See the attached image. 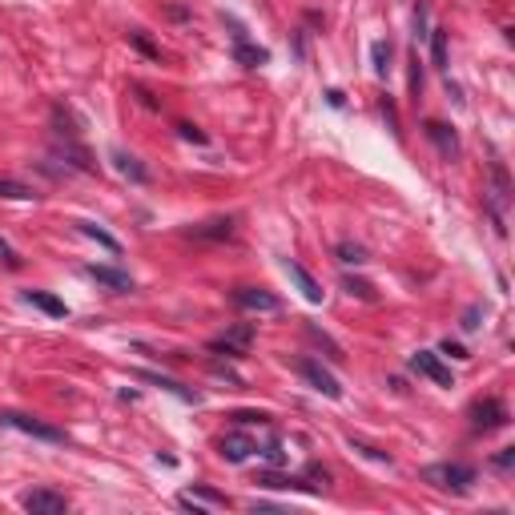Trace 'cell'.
Returning a JSON list of instances; mask_svg holds the SVG:
<instances>
[{
  "label": "cell",
  "instance_id": "6",
  "mask_svg": "<svg viewBox=\"0 0 515 515\" xmlns=\"http://www.w3.org/2000/svg\"><path fill=\"white\" fill-rule=\"evenodd\" d=\"M20 508L33 511V515H65L69 499L57 496V491H48V488H37V491H25V496H20Z\"/></svg>",
  "mask_w": 515,
  "mask_h": 515
},
{
  "label": "cell",
  "instance_id": "24",
  "mask_svg": "<svg viewBox=\"0 0 515 515\" xmlns=\"http://www.w3.org/2000/svg\"><path fill=\"white\" fill-rule=\"evenodd\" d=\"M347 290H350V295H359V298H375V295H370V286H367V282H355V278H347Z\"/></svg>",
  "mask_w": 515,
  "mask_h": 515
},
{
  "label": "cell",
  "instance_id": "20",
  "mask_svg": "<svg viewBox=\"0 0 515 515\" xmlns=\"http://www.w3.org/2000/svg\"><path fill=\"white\" fill-rule=\"evenodd\" d=\"M258 483H262V488H290V491H318V488H315V483H302V479H282V476H270V471H266V476H262Z\"/></svg>",
  "mask_w": 515,
  "mask_h": 515
},
{
  "label": "cell",
  "instance_id": "17",
  "mask_svg": "<svg viewBox=\"0 0 515 515\" xmlns=\"http://www.w3.org/2000/svg\"><path fill=\"white\" fill-rule=\"evenodd\" d=\"M234 53H238V60H241L246 69L266 65V48H250V45H246V37H241V33H238V48H234Z\"/></svg>",
  "mask_w": 515,
  "mask_h": 515
},
{
  "label": "cell",
  "instance_id": "26",
  "mask_svg": "<svg viewBox=\"0 0 515 515\" xmlns=\"http://www.w3.org/2000/svg\"><path fill=\"white\" fill-rule=\"evenodd\" d=\"M129 40H134V45L141 48V53H149V57H157V48H154V45H149V40H145V37H141V33H129Z\"/></svg>",
  "mask_w": 515,
  "mask_h": 515
},
{
  "label": "cell",
  "instance_id": "19",
  "mask_svg": "<svg viewBox=\"0 0 515 515\" xmlns=\"http://www.w3.org/2000/svg\"><path fill=\"white\" fill-rule=\"evenodd\" d=\"M113 161H117V169H121V174H125V177H134V181H145L149 174H145V169H141L137 166V157H129V154H121V149H113Z\"/></svg>",
  "mask_w": 515,
  "mask_h": 515
},
{
  "label": "cell",
  "instance_id": "3",
  "mask_svg": "<svg viewBox=\"0 0 515 515\" xmlns=\"http://www.w3.org/2000/svg\"><path fill=\"white\" fill-rule=\"evenodd\" d=\"M471 427L476 431H499V427H508V402L496 399V395H488V399H476L471 402Z\"/></svg>",
  "mask_w": 515,
  "mask_h": 515
},
{
  "label": "cell",
  "instance_id": "1",
  "mask_svg": "<svg viewBox=\"0 0 515 515\" xmlns=\"http://www.w3.org/2000/svg\"><path fill=\"white\" fill-rule=\"evenodd\" d=\"M423 483L439 491H467L476 483V467L471 463H431V467H423Z\"/></svg>",
  "mask_w": 515,
  "mask_h": 515
},
{
  "label": "cell",
  "instance_id": "5",
  "mask_svg": "<svg viewBox=\"0 0 515 515\" xmlns=\"http://www.w3.org/2000/svg\"><path fill=\"white\" fill-rule=\"evenodd\" d=\"M298 375L310 382V387L318 391V395H327V399H342V387H338V379L330 375L327 367H322L318 359H302L298 362Z\"/></svg>",
  "mask_w": 515,
  "mask_h": 515
},
{
  "label": "cell",
  "instance_id": "22",
  "mask_svg": "<svg viewBox=\"0 0 515 515\" xmlns=\"http://www.w3.org/2000/svg\"><path fill=\"white\" fill-rule=\"evenodd\" d=\"M338 262H355V266H362V262H367V254H362V246H355V241H342L338 246Z\"/></svg>",
  "mask_w": 515,
  "mask_h": 515
},
{
  "label": "cell",
  "instance_id": "28",
  "mask_svg": "<svg viewBox=\"0 0 515 515\" xmlns=\"http://www.w3.org/2000/svg\"><path fill=\"white\" fill-rule=\"evenodd\" d=\"M262 456H266L270 463H282V459H286V456H282V447H278V443H270V447L262 451Z\"/></svg>",
  "mask_w": 515,
  "mask_h": 515
},
{
  "label": "cell",
  "instance_id": "13",
  "mask_svg": "<svg viewBox=\"0 0 515 515\" xmlns=\"http://www.w3.org/2000/svg\"><path fill=\"white\" fill-rule=\"evenodd\" d=\"M25 302H28V306H37V310H45L48 318H65L69 315L65 302L53 298V295H45V290H25Z\"/></svg>",
  "mask_w": 515,
  "mask_h": 515
},
{
  "label": "cell",
  "instance_id": "7",
  "mask_svg": "<svg viewBox=\"0 0 515 515\" xmlns=\"http://www.w3.org/2000/svg\"><path fill=\"white\" fill-rule=\"evenodd\" d=\"M411 370H419V375L431 379L435 387H451V367L435 355V350H415V355H411Z\"/></svg>",
  "mask_w": 515,
  "mask_h": 515
},
{
  "label": "cell",
  "instance_id": "21",
  "mask_svg": "<svg viewBox=\"0 0 515 515\" xmlns=\"http://www.w3.org/2000/svg\"><path fill=\"white\" fill-rule=\"evenodd\" d=\"M80 234H85V238H93V241H101V246H105V250H113V254H117V238L113 234H105V230H97L93 226V221H80Z\"/></svg>",
  "mask_w": 515,
  "mask_h": 515
},
{
  "label": "cell",
  "instance_id": "12",
  "mask_svg": "<svg viewBox=\"0 0 515 515\" xmlns=\"http://www.w3.org/2000/svg\"><path fill=\"white\" fill-rule=\"evenodd\" d=\"M177 503H181V508H194V511H206V508H230V499H226V496H218V491H206V488L181 491Z\"/></svg>",
  "mask_w": 515,
  "mask_h": 515
},
{
  "label": "cell",
  "instance_id": "4",
  "mask_svg": "<svg viewBox=\"0 0 515 515\" xmlns=\"http://www.w3.org/2000/svg\"><path fill=\"white\" fill-rule=\"evenodd\" d=\"M234 306L246 310V315H278L282 298L270 295V290H258V286H238L234 290Z\"/></svg>",
  "mask_w": 515,
  "mask_h": 515
},
{
  "label": "cell",
  "instance_id": "30",
  "mask_svg": "<svg viewBox=\"0 0 515 515\" xmlns=\"http://www.w3.org/2000/svg\"><path fill=\"white\" fill-rule=\"evenodd\" d=\"M511 463H515V451L508 447V451H503V456H496V467H503V471H508L511 467Z\"/></svg>",
  "mask_w": 515,
  "mask_h": 515
},
{
  "label": "cell",
  "instance_id": "16",
  "mask_svg": "<svg viewBox=\"0 0 515 515\" xmlns=\"http://www.w3.org/2000/svg\"><path fill=\"white\" fill-rule=\"evenodd\" d=\"M427 40H431V57H435V65L447 69V28H431Z\"/></svg>",
  "mask_w": 515,
  "mask_h": 515
},
{
  "label": "cell",
  "instance_id": "23",
  "mask_svg": "<svg viewBox=\"0 0 515 515\" xmlns=\"http://www.w3.org/2000/svg\"><path fill=\"white\" fill-rule=\"evenodd\" d=\"M230 419H234V423H258V427H266V423H270L266 411H238V415H230Z\"/></svg>",
  "mask_w": 515,
  "mask_h": 515
},
{
  "label": "cell",
  "instance_id": "25",
  "mask_svg": "<svg viewBox=\"0 0 515 515\" xmlns=\"http://www.w3.org/2000/svg\"><path fill=\"white\" fill-rule=\"evenodd\" d=\"M439 350H443V355H451V359H467V350H463V347H459V342H451V338H447V342H443V347H439Z\"/></svg>",
  "mask_w": 515,
  "mask_h": 515
},
{
  "label": "cell",
  "instance_id": "29",
  "mask_svg": "<svg viewBox=\"0 0 515 515\" xmlns=\"http://www.w3.org/2000/svg\"><path fill=\"white\" fill-rule=\"evenodd\" d=\"M177 129H181V137H186V141H198V145H201V141H206V137H201L194 125H177Z\"/></svg>",
  "mask_w": 515,
  "mask_h": 515
},
{
  "label": "cell",
  "instance_id": "8",
  "mask_svg": "<svg viewBox=\"0 0 515 515\" xmlns=\"http://www.w3.org/2000/svg\"><path fill=\"white\" fill-rule=\"evenodd\" d=\"M218 451H221V459H230V463H246L258 451V443L250 435H241V431H230V435L218 443Z\"/></svg>",
  "mask_w": 515,
  "mask_h": 515
},
{
  "label": "cell",
  "instance_id": "10",
  "mask_svg": "<svg viewBox=\"0 0 515 515\" xmlns=\"http://www.w3.org/2000/svg\"><path fill=\"white\" fill-rule=\"evenodd\" d=\"M250 342H254V327H250V322H241V327H234L226 338H218L209 350H226V355L238 359V355H246V350H250Z\"/></svg>",
  "mask_w": 515,
  "mask_h": 515
},
{
  "label": "cell",
  "instance_id": "9",
  "mask_svg": "<svg viewBox=\"0 0 515 515\" xmlns=\"http://www.w3.org/2000/svg\"><path fill=\"white\" fill-rule=\"evenodd\" d=\"M85 274L93 278V282H101V286H109L113 295H129V290H134V278H129L125 270H113V266H85Z\"/></svg>",
  "mask_w": 515,
  "mask_h": 515
},
{
  "label": "cell",
  "instance_id": "27",
  "mask_svg": "<svg viewBox=\"0 0 515 515\" xmlns=\"http://www.w3.org/2000/svg\"><path fill=\"white\" fill-rule=\"evenodd\" d=\"M479 327V306H471L467 315H463V330H476Z\"/></svg>",
  "mask_w": 515,
  "mask_h": 515
},
{
  "label": "cell",
  "instance_id": "18",
  "mask_svg": "<svg viewBox=\"0 0 515 515\" xmlns=\"http://www.w3.org/2000/svg\"><path fill=\"white\" fill-rule=\"evenodd\" d=\"M370 60H375V73L387 77L391 73V40H375L370 45Z\"/></svg>",
  "mask_w": 515,
  "mask_h": 515
},
{
  "label": "cell",
  "instance_id": "14",
  "mask_svg": "<svg viewBox=\"0 0 515 515\" xmlns=\"http://www.w3.org/2000/svg\"><path fill=\"white\" fill-rule=\"evenodd\" d=\"M427 137L439 145V154H443V157H456V154H459V137L451 134L447 125H439V121H427Z\"/></svg>",
  "mask_w": 515,
  "mask_h": 515
},
{
  "label": "cell",
  "instance_id": "11",
  "mask_svg": "<svg viewBox=\"0 0 515 515\" xmlns=\"http://www.w3.org/2000/svg\"><path fill=\"white\" fill-rule=\"evenodd\" d=\"M282 266H286V274H290V282H295V286L302 290V298H306V302H322V286H318V282L315 278H310V270L306 266H298V262H282Z\"/></svg>",
  "mask_w": 515,
  "mask_h": 515
},
{
  "label": "cell",
  "instance_id": "2",
  "mask_svg": "<svg viewBox=\"0 0 515 515\" xmlns=\"http://www.w3.org/2000/svg\"><path fill=\"white\" fill-rule=\"evenodd\" d=\"M0 427H13L20 435H33L40 443H65L69 439L60 427H48V423H40L33 415H20V411H0Z\"/></svg>",
  "mask_w": 515,
  "mask_h": 515
},
{
  "label": "cell",
  "instance_id": "15",
  "mask_svg": "<svg viewBox=\"0 0 515 515\" xmlns=\"http://www.w3.org/2000/svg\"><path fill=\"white\" fill-rule=\"evenodd\" d=\"M0 198H8V201H33V198H37V189H33V186H25V181L0 177Z\"/></svg>",
  "mask_w": 515,
  "mask_h": 515
}]
</instances>
